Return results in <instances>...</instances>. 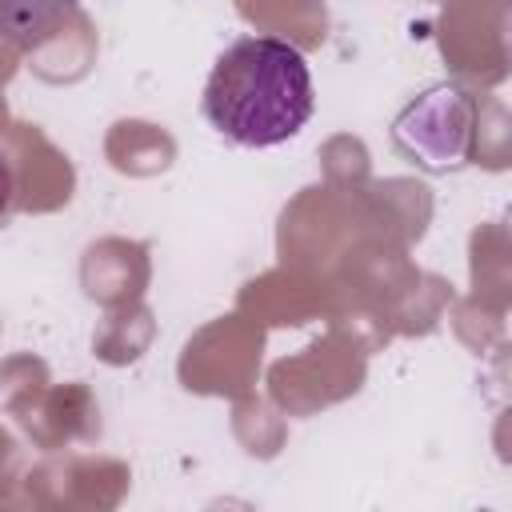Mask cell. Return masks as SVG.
<instances>
[{
    "mask_svg": "<svg viewBox=\"0 0 512 512\" xmlns=\"http://www.w3.org/2000/svg\"><path fill=\"white\" fill-rule=\"evenodd\" d=\"M316 108L300 48L280 36L232 40L204 84V120L232 144L272 148L292 140Z\"/></svg>",
    "mask_w": 512,
    "mask_h": 512,
    "instance_id": "6da1fadb",
    "label": "cell"
},
{
    "mask_svg": "<svg viewBox=\"0 0 512 512\" xmlns=\"http://www.w3.org/2000/svg\"><path fill=\"white\" fill-rule=\"evenodd\" d=\"M12 192H16L12 164H8V156L0 152V220H4V216H8V208H12Z\"/></svg>",
    "mask_w": 512,
    "mask_h": 512,
    "instance_id": "7a4b0ae2",
    "label": "cell"
}]
</instances>
